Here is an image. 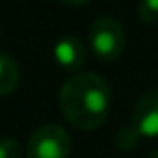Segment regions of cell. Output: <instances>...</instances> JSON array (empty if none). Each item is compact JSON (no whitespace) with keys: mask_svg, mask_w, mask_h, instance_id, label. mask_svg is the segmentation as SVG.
<instances>
[{"mask_svg":"<svg viewBox=\"0 0 158 158\" xmlns=\"http://www.w3.org/2000/svg\"><path fill=\"white\" fill-rule=\"evenodd\" d=\"M130 126L138 138H158V88L146 90L136 100Z\"/></svg>","mask_w":158,"mask_h":158,"instance_id":"4","label":"cell"},{"mask_svg":"<svg viewBox=\"0 0 158 158\" xmlns=\"http://www.w3.org/2000/svg\"><path fill=\"white\" fill-rule=\"evenodd\" d=\"M0 158H22L20 142L14 138H0Z\"/></svg>","mask_w":158,"mask_h":158,"instance_id":"8","label":"cell"},{"mask_svg":"<svg viewBox=\"0 0 158 158\" xmlns=\"http://www.w3.org/2000/svg\"><path fill=\"white\" fill-rule=\"evenodd\" d=\"M148 158H158V150H154V152H152V154L148 156Z\"/></svg>","mask_w":158,"mask_h":158,"instance_id":"10","label":"cell"},{"mask_svg":"<svg viewBox=\"0 0 158 158\" xmlns=\"http://www.w3.org/2000/svg\"><path fill=\"white\" fill-rule=\"evenodd\" d=\"M88 44L92 54L102 62H114L122 56L126 36L124 28L112 16H100L90 24L88 30Z\"/></svg>","mask_w":158,"mask_h":158,"instance_id":"2","label":"cell"},{"mask_svg":"<svg viewBox=\"0 0 158 158\" xmlns=\"http://www.w3.org/2000/svg\"><path fill=\"white\" fill-rule=\"evenodd\" d=\"M62 4H68V6H82V4L90 2V0H60Z\"/></svg>","mask_w":158,"mask_h":158,"instance_id":"9","label":"cell"},{"mask_svg":"<svg viewBox=\"0 0 158 158\" xmlns=\"http://www.w3.org/2000/svg\"><path fill=\"white\" fill-rule=\"evenodd\" d=\"M70 134L60 124H42L28 138V158H68Z\"/></svg>","mask_w":158,"mask_h":158,"instance_id":"3","label":"cell"},{"mask_svg":"<svg viewBox=\"0 0 158 158\" xmlns=\"http://www.w3.org/2000/svg\"><path fill=\"white\" fill-rule=\"evenodd\" d=\"M52 56L54 62L60 66L62 70H68V72H78L82 70V66L86 64V46L78 36L74 34H64L54 42L52 46Z\"/></svg>","mask_w":158,"mask_h":158,"instance_id":"5","label":"cell"},{"mask_svg":"<svg viewBox=\"0 0 158 158\" xmlns=\"http://www.w3.org/2000/svg\"><path fill=\"white\" fill-rule=\"evenodd\" d=\"M20 84V68L6 52L0 50V96L12 94Z\"/></svg>","mask_w":158,"mask_h":158,"instance_id":"6","label":"cell"},{"mask_svg":"<svg viewBox=\"0 0 158 158\" xmlns=\"http://www.w3.org/2000/svg\"><path fill=\"white\" fill-rule=\"evenodd\" d=\"M60 112L78 130H94L106 122L112 108L110 86L96 72H76L58 94Z\"/></svg>","mask_w":158,"mask_h":158,"instance_id":"1","label":"cell"},{"mask_svg":"<svg viewBox=\"0 0 158 158\" xmlns=\"http://www.w3.org/2000/svg\"><path fill=\"white\" fill-rule=\"evenodd\" d=\"M138 16L146 24H158V0H140Z\"/></svg>","mask_w":158,"mask_h":158,"instance_id":"7","label":"cell"}]
</instances>
